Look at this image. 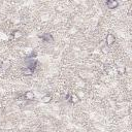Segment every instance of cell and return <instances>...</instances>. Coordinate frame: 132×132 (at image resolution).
<instances>
[{
  "instance_id": "6da1fadb",
  "label": "cell",
  "mask_w": 132,
  "mask_h": 132,
  "mask_svg": "<svg viewBox=\"0 0 132 132\" xmlns=\"http://www.w3.org/2000/svg\"><path fill=\"white\" fill-rule=\"evenodd\" d=\"M105 42H106L107 45H112V44L116 42V37H114V35L111 34V33H108V34L106 35V37H105Z\"/></svg>"
},
{
  "instance_id": "7a4b0ae2",
  "label": "cell",
  "mask_w": 132,
  "mask_h": 132,
  "mask_svg": "<svg viewBox=\"0 0 132 132\" xmlns=\"http://www.w3.org/2000/svg\"><path fill=\"white\" fill-rule=\"evenodd\" d=\"M118 5H119V2L118 1H114V0H109V1L106 2V6L109 9H114V8L118 7Z\"/></svg>"
},
{
  "instance_id": "3957f363",
  "label": "cell",
  "mask_w": 132,
  "mask_h": 132,
  "mask_svg": "<svg viewBox=\"0 0 132 132\" xmlns=\"http://www.w3.org/2000/svg\"><path fill=\"white\" fill-rule=\"evenodd\" d=\"M23 97L26 99V100H34V98H35V95H34V93L33 92H31V91H27V92H25V94L23 95Z\"/></svg>"
},
{
  "instance_id": "277c9868",
  "label": "cell",
  "mask_w": 132,
  "mask_h": 132,
  "mask_svg": "<svg viewBox=\"0 0 132 132\" xmlns=\"http://www.w3.org/2000/svg\"><path fill=\"white\" fill-rule=\"evenodd\" d=\"M40 37H41V39H42L43 41H45V42H52V41H53V36H52L50 33H44V34L40 35Z\"/></svg>"
},
{
  "instance_id": "5b68a950",
  "label": "cell",
  "mask_w": 132,
  "mask_h": 132,
  "mask_svg": "<svg viewBox=\"0 0 132 132\" xmlns=\"http://www.w3.org/2000/svg\"><path fill=\"white\" fill-rule=\"evenodd\" d=\"M22 72H23L24 75H26V76H30V75H33V73H34V69L29 68V67H25V68L22 69Z\"/></svg>"
},
{
  "instance_id": "8992f818",
  "label": "cell",
  "mask_w": 132,
  "mask_h": 132,
  "mask_svg": "<svg viewBox=\"0 0 132 132\" xmlns=\"http://www.w3.org/2000/svg\"><path fill=\"white\" fill-rule=\"evenodd\" d=\"M68 100L71 102V103H77L78 101H79V98H78V96L76 95V94H70L69 96H68Z\"/></svg>"
},
{
  "instance_id": "52a82bcc",
  "label": "cell",
  "mask_w": 132,
  "mask_h": 132,
  "mask_svg": "<svg viewBox=\"0 0 132 132\" xmlns=\"http://www.w3.org/2000/svg\"><path fill=\"white\" fill-rule=\"evenodd\" d=\"M11 35H12V37H13L14 39H19V38H21V37L23 36V33H22L20 30H14V31H12Z\"/></svg>"
},
{
  "instance_id": "ba28073f",
  "label": "cell",
  "mask_w": 132,
  "mask_h": 132,
  "mask_svg": "<svg viewBox=\"0 0 132 132\" xmlns=\"http://www.w3.org/2000/svg\"><path fill=\"white\" fill-rule=\"evenodd\" d=\"M52 100V97L50 95H44L42 98H41V102L42 103H50Z\"/></svg>"
}]
</instances>
